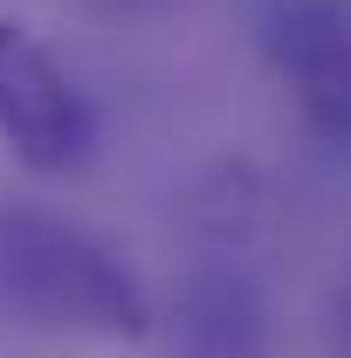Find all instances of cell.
<instances>
[{"label": "cell", "instance_id": "3", "mask_svg": "<svg viewBox=\"0 0 351 358\" xmlns=\"http://www.w3.org/2000/svg\"><path fill=\"white\" fill-rule=\"evenodd\" d=\"M255 42L296 117L324 145H351V0H255Z\"/></svg>", "mask_w": 351, "mask_h": 358}, {"label": "cell", "instance_id": "4", "mask_svg": "<svg viewBox=\"0 0 351 358\" xmlns=\"http://www.w3.org/2000/svg\"><path fill=\"white\" fill-rule=\"evenodd\" d=\"M173 358H268L275 345V296L241 248H200L179 268L166 303Z\"/></svg>", "mask_w": 351, "mask_h": 358}, {"label": "cell", "instance_id": "5", "mask_svg": "<svg viewBox=\"0 0 351 358\" xmlns=\"http://www.w3.org/2000/svg\"><path fill=\"white\" fill-rule=\"evenodd\" d=\"M96 14H110V21H152V14H166L179 0H89Z\"/></svg>", "mask_w": 351, "mask_h": 358}, {"label": "cell", "instance_id": "2", "mask_svg": "<svg viewBox=\"0 0 351 358\" xmlns=\"http://www.w3.org/2000/svg\"><path fill=\"white\" fill-rule=\"evenodd\" d=\"M0 145L42 179L76 173L96 152L89 90L28 21H0Z\"/></svg>", "mask_w": 351, "mask_h": 358}, {"label": "cell", "instance_id": "1", "mask_svg": "<svg viewBox=\"0 0 351 358\" xmlns=\"http://www.w3.org/2000/svg\"><path fill=\"white\" fill-rule=\"evenodd\" d=\"M0 317L110 345H131L159 324L138 268L96 227L35 200H0Z\"/></svg>", "mask_w": 351, "mask_h": 358}]
</instances>
